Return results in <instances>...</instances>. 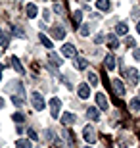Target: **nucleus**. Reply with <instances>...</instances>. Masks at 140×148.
I'll return each instance as SVG.
<instances>
[{
	"label": "nucleus",
	"instance_id": "nucleus-14",
	"mask_svg": "<svg viewBox=\"0 0 140 148\" xmlns=\"http://www.w3.org/2000/svg\"><path fill=\"white\" fill-rule=\"evenodd\" d=\"M86 117H90L92 121H98L100 119V108H96V106L88 108V110H86Z\"/></svg>",
	"mask_w": 140,
	"mask_h": 148
},
{
	"label": "nucleus",
	"instance_id": "nucleus-35",
	"mask_svg": "<svg viewBox=\"0 0 140 148\" xmlns=\"http://www.w3.org/2000/svg\"><path fill=\"white\" fill-rule=\"evenodd\" d=\"M2 69H4V66L0 64V81H2Z\"/></svg>",
	"mask_w": 140,
	"mask_h": 148
},
{
	"label": "nucleus",
	"instance_id": "nucleus-17",
	"mask_svg": "<svg viewBox=\"0 0 140 148\" xmlns=\"http://www.w3.org/2000/svg\"><path fill=\"white\" fill-rule=\"evenodd\" d=\"M52 35H54V38H59V40H61V38H65V29L61 27V25H54V27H52Z\"/></svg>",
	"mask_w": 140,
	"mask_h": 148
},
{
	"label": "nucleus",
	"instance_id": "nucleus-33",
	"mask_svg": "<svg viewBox=\"0 0 140 148\" xmlns=\"http://www.w3.org/2000/svg\"><path fill=\"white\" fill-rule=\"evenodd\" d=\"M132 58H135L136 62H140V50H135V52H132Z\"/></svg>",
	"mask_w": 140,
	"mask_h": 148
},
{
	"label": "nucleus",
	"instance_id": "nucleus-37",
	"mask_svg": "<svg viewBox=\"0 0 140 148\" xmlns=\"http://www.w3.org/2000/svg\"><path fill=\"white\" fill-rule=\"evenodd\" d=\"M85 2H90V0H85Z\"/></svg>",
	"mask_w": 140,
	"mask_h": 148
},
{
	"label": "nucleus",
	"instance_id": "nucleus-36",
	"mask_svg": "<svg viewBox=\"0 0 140 148\" xmlns=\"http://www.w3.org/2000/svg\"><path fill=\"white\" fill-rule=\"evenodd\" d=\"M136 33L140 35V21H138V25H136Z\"/></svg>",
	"mask_w": 140,
	"mask_h": 148
},
{
	"label": "nucleus",
	"instance_id": "nucleus-23",
	"mask_svg": "<svg viewBox=\"0 0 140 148\" xmlns=\"http://www.w3.org/2000/svg\"><path fill=\"white\" fill-rule=\"evenodd\" d=\"M88 85H90V87H96V85H100V83H98V75L94 71H88Z\"/></svg>",
	"mask_w": 140,
	"mask_h": 148
},
{
	"label": "nucleus",
	"instance_id": "nucleus-6",
	"mask_svg": "<svg viewBox=\"0 0 140 148\" xmlns=\"http://www.w3.org/2000/svg\"><path fill=\"white\" fill-rule=\"evenodd\" d=\"M96 104H98V108H100V110H108V108H109L108 96H106L104 92H98L96 94Z\"/></svg>",
	"mask_w": 140,
	"mask_h": 148
},
{
	"label": "nucleus",
	"instance_id": "nucleus-12",
	"mask_svg": "<svg viewBox=\"0 0 140 148\" xmlns=\"http://www.w3.org/2000/svg\"><path fill=\"white\" fill-rule=\"evenodd\" d=\"M48 60H50V64H52L54 67H61L64 66V60H61L56 52H48Z\"/></svg>",
	"mask_w": 140,
	"mask_h": 148
},
{
	"label": "nucleus",
	"instance_id": "nucleus-26",
	"mask_svg": "<svg viewBox=\"0 0 140 148\" xmlns=\"http://www.w3.org/2000/svg\"><path fill=\"white\" fill-rule=\"evenodd\" d=\"M12 119L16 121V123H23V121H25V115H23L21 112H16V114H12Z\"/></svg>",
	"mask_w": 140,
	"mask_h": 148
},
{
	"label": "nucleus",
	"instance_id": "nucleus-24",
	"mask_svg": "<svg viewBox=\"0 0 140 148\" xmlns=\"http://www.w3.org/2000/svg\"><path fill=\"white\" fill-rule=\"evenodd\" d=\"M79 33H81V37H88V35H90V27H88L86 23H81V27H79Z\"/></svg>",
	"mask_w": 140,
	"mask_h": 148
},
{
	"label": "nucleus",
	"instance_id": "nucleus-28",
	"mask_svg": "<svg viewBox=\"0 0 140 148\" xmlns=\"http://www.w3.org/2000/svg\"><path fill=\"white\" fill-rule=\"evenodd\" d=\"M104 40H106V35L104 33H98L96 37H94V44H102Z\"/></svg>",
	"mask_w": 140,
	"mask_h": 148
},
{
	"label": "nucleus",
	"instance_id": "nucleus-25",
	"mask_svg": "<svg viewBox=\"0 0 140 148\" xmlns=\"http://www.w3.org/2000/svg\"><path fill=\"white\" fill-rule=\"evenodd\" d=\"M129 106H130V110H140V96H136V98H132V100H130V102H129Z\"/></svg>",
	"mask_w": 140,
	"mask_h": 148
},
{
	"label": "nucleus",
	"instance_id": "nucleus-30",
	"mask_svg": "<svg viewBox=\"0 0 140 148\" xmlns=\"http://www.w3.org/2000/svg\"><path fill=\"white\" fill-rule=\"evenodd\" d=\"M27 137H29V140H38V135L33 129H27Z\"/></svg>",
	"mask_w": 140,
	"mask_h": 148
},
{
	"label": "nucleus",
	"instance_id": "nucleus-21",
	"mask_svg": "<svg viewBox=\"0 0 140 148\" xmlns=\"http://www.w3.org/2000/svg\"><path fill=\"white\" fill-rule=\"evenodd\" d=\"M38 38H40V42H42V46H46L48 50H52V48H54V42H52V40H50V38L46 37L44 33H40V35H38Z\"/></svg>",
	"mask_w": 140,
	"mask_h": 148
},
{
	"label": "nucleus",
	"instance_id": "nucleus-8",
	"mask_svg": "<svg viewBox=\"0 0 140 148\" xmlns=\"http://www.w3.org/2000/svg\"><path fill=\"white\" fill-rule=\"evenodd\" d=\"M73 66H75L79 71H83V69L88 67V62H86V58H83V56H75V58H73Z\"/></svg>",
	"mask_w": 140,
	"mask_h": 148
},
{
	"label": "nucleus",
	"instance_id": "nucleus-11",
	"mask_svg": "<svg viewBox=\"0 0 140 148\" xmlns=\"http://www.w3.org/2000/svg\"><path fill=\"white\" fill-rule=\"evenodd\" d=\"M104 64H106V69H108V71H113V69H115V56H113V52H109V54L104 58Z\"/></svg>",
	"mask_w": 140,
	"mask_h": 148
},
{
	"label": "nucleus",
	"instance_id": "nucleus-19",
	"mask_svg": "<svg viewBox=\"0 0 140 148\" xmlns=\"http://www.w3.org/2000/svg\"><path fill=\"white\" fill-rule=\"evenodd\" d=\"M108 46L111 50H115L119 46V37H117V35H108Z\"/></svg>",
	"mask_w": 140,
	"mask_h": 148
},
{
	"label": "nucleus",
	"instance_id": "nucleus-16",
	"mask_svg": "<svg viewBox=\"0 0 140 148\" xmlns=\"http://www.w3.org/2000/svg\"><path fill=\"white\" fill-rule=\"evenodd\" d=\"M96 8L100 12H109L111 10V2L109 0H96Z\"/></svg>",
	"mask_w": 140,
	"mask_h": 148
},
{
	"label": "nucleus",
	"instance_id": "nucleus-27",
	"mask_svg": "<svg viewBox=\"0 0 140 148\" xmlns=\"http://www.w3.org/2000/svg\"><path fill=\"white\" fill-rule=\"evenodd\" d=\"M23 96H16V94H12V102H14V104L17 106V108H19V106H23Z\"/></svg>",
	"mask_w": 140,
	"mask_h": 148
},
{
	"label": "nucleus",
	"instance_id": "nucleus-29",
	"mask_svg": "<svg viewBox=\"0 0 140 148\" xmlns=\"http://www.w3.org/2000/svg\"><path fill=\"white\" fill-rule=\"evenodd\" d=\"M8 44V35L2 33V29H0V46H6Z\"/></svg>",
	"mask_w": 140,
	"mask_h": 148
},
{
	"label": "nucleus",
	"instance_id": "nucleus-3",
	"mask_svg": "<svg viewBox=\"0 0 140 148\" xmlns=\"http://www.w3.org/2000/svg\"><path fill=\"white\" fill-rule=\"evenodd\" d=\"M50 115L58 119V115L61 117V100L59 98H52L50 100Z\"/></svg>",
	"mask_w": 140,
	"mask_h": 148
},
{
	"label": "nucleus",
	"instance_id": "nucleus-7",
	"mask_svg": "<svg viewBox=\"0 0 140 148\" xmlns=\"http://www.w3.org/2000/svg\"><path fill=\"white\" fill-rule=\"evenodd\" d=\"M61 54H64L65 58H75L77 56V48L73 46V44H64V46H61Z\"/></svg>",
	"mask_w": 140,
	"mask_h": 148
},
{
	"label": "nucleus",
	"instance_id": "nucleus-31",
	"mask_svg": "<svg viewBox=\"0 0 140 148\" xmlns=\"http://www.w3.org/2000/svg\"><path fill=\"white\" fill-rule=\"evenodd\" d=\"M54 12L58 14V16H64V8H61L59 4H54Z\"/></svg>",
	"mask_w": 140,
	"mask_h": 148
},
{
	"label": "nucleus",
	"instance_id": "nucleus-22",
	"mask_svg": "<svg viewBox=\"0 0 140 148\" xmlns=\"http://www.w3.org/2000/svg\"><path fill=\"white\" fill-rule=\"evenodd\" d=\"M73 27H81V21H83V12L81 10H75L73 12Z\"/></svg>",
	"mask_w": 140,
	"mask_h": 148
},
{
	"label": "nucleus",
	"instance_id": "nucleus-5",
	"mask_svg": "<svg viewBox=\"0 0 140 148\" xmlns=\"http://www.w3.org/2000/svg\"><path fill=\"white\" fill-rule=\"evenodd\" d=\"M77 94H79V98L88 100L90 98V85H88V83H81L79 88H77Z\"/></svg>",
	"mask_w": 140,
	"mask_h": 148
},
{
	"label": "nucleus",
	"instance_id": "nucleus-18",
	"mask_svg": "<svg viewBox=\"0 0 140 148\" xmlns=\"http://www.w3.org/2000/svg\"><path fill=\"white\" fill-rule=\"evenodd\" d=\"M25 14H27L29 19H35V17H37V14H38V8H37L35 4H27V8H25Z\"/></svg>",
	"mask_w": 140,
	"mask_h": 148
},
{
	"label": "nucleus",
	"instance_id": "nucleus-38",
	"mask_svg": "<svg viewBox=\"0 0 140 148\" xmlns=\"http://www.w3.org/2000/svg\"><path fill=\"white\" fill-rule=\"evenodd\" d=\"M86 148H90V146H86Z\"/></svg>",
	"mask_w": 140,
	"mask_h": 148
},
{
	"label": "nucleus",
	"instance_id": "nucleus-4",
	"mask_svg": "<svg viewBox=\"0 0 140 148\" xmlns=\"http://www.w3.org/2000/svg\"><path fill=\"white\" fill-rule=\"evenodd\" d=\"M83 137H85V140L88 143V146L90 144L96 143V131H94V127L92 125H86L85 129H83Z\"/></svg>",
	"mask_w": 140,
	"mask_h": 148
},
{
	"label": "nucleus",
	"instance_id": "nucleus-1",
	"mask_svg": "<svg viewBox=\"0 0 140 148\" xmlns=\"http://www.w3.org/2000/svg\"><path fill=\"white\" fill-rule=\"evenodd\" d=\"M31 104H33V108H35L37 112H42L44 108H46V102H44V98H42L40 92H31Z\"/></svg>",
	"mask_w": 140,
	"mask_h": 148
},
{
	"label": "nucleus",
	"instance_id": "nucleus-10",
	"mask_svg": "<svg viewBox=\"0 0 140 148\" xmlns=\"http://www.w3.org/2000/svg\"><path fill=\"white\" fill-rule=\"evenodd\" d=\"M113 90H115V94H117V96H123L125 94V85H123V81H121V79H113Z\"/></svg>",
	"mask_w": 140,
	"mask_h": 148
},
{
	"label": "nucleus",
	"instance_id": "nucleus-20",
	"mask_svg": "<svg viewBox=\"0 0 140 148\" xmlns=\"http://www.w3.org/2000/svg\"><path fill=\"white\" fill-rule=\"evenodd\" d=\"M33 146V140L29 138H17L16 140V148H31Z\"/></svg>",
	"mask_w": 140,
	"mask_h": 148
},
{
	"label": "nucleus",
	"instance_id": "nucleus-15",
	"mask_svg": "<svg viewBox=\"0 0 140 148\" xmlns=\"http://www.w3.org/2000/svg\"><path fill=\"white\" fill-rule=\"evenodd\" d=\"M127 33H129V25L127 23H117L115 25V35L117 37H125Z\"/></svg>",
	"mask_w": 140,
	"mask_h": 148
},
{
	"label": "nucleus",
	"instance_id": "nucleus-2",
	"mask_svg": "<svg viewBox=\"0 0 140 148\" xmlns=\"http://www.w3.org/2000/svg\"><path fill=\"white\" fill-rule=\"evenodd\" d=\"M125 77L129 79V83L132 85V87H136V85L140 83V73H138L136 67H127V69H125Z\"/></svg>",
	"mask_w": 140,
	"mask_h": 148
},
{
	"label": "nucleus",
	"instance_id": "nucleus-34",
	"mask_svg": "<svg viewBox=\"0 0 140 148\" xmlns=\"http://www.w3.org/2000/svg\"><path fill=\"white\" fill-rule=\"evenodd\" d=\"M4 104H6V102H4V98H2V96H0V110H2V108H4Z\"/></svg>",
	"mask_w": 140,
	"mask_h": 148
},
{
	"label": "nucleus",
	"instance_id": "nucleus-13",
	"mask_svg": "<svg viewBox=\"0 0 140 148\" xmlns=\"http://www.w3.org/2000/svg\"><path fill=\"white\" fill-rule=\"evenodd\" d=\"M10 64L14 66V69H16L19 75H23V73H25V69H23V66H21V62H19V58H17V56H12V58H10Z\"/></svg>",
	"mask_w": 140,
	"mask_h": 148
},
{
	"label": "nucleus",
	"instance_id": "nucleus-9",
	"mask_svg": "<svg viewBox=\"0 0 140 148\" xmlns=\"http://www.w3.org/2000/svg\"><path fill=\"white\" fill-rule=\"evenodd\" d=\"M77 121V117H75V114H71V112H65L64 115H61V125H73Z\"/></svg>",
	"mask_w": 140,
	"mask_h": 148
},
{
	"label": "nucleus",
	"instance_id": "nucleus-32",
	"mask_svg": "<svg viewBox=\"0 0 140 148\" xmlns=\"http://www.w3.org/2000/svg\"><path fill=\"white\" fill-rule=\"evenodd\" d=\"M54 146H59V148H64V143H61V138H58V137L54 138Z\"/></svg>",
	"mask_w": 140,
	"mask_h": 148
}]
</instances>
